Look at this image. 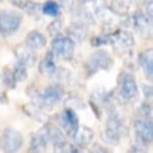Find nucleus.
Returning a JSON list of instances; mask_svg holds the SVG:
<instances>
[{"label": "nucleus", "mask_w": 153, "mask_h": 153, "mask_svg": "<svg viewBox=\"0 0 153 153\" xmlns=\"http://www.w3.org/2000/svg\"><path fill=\"white\" fill-rule=\"evenodd\" d=\"M114 64V60L104 50H98L91 53L86 60L84 68L87 76H93L100 70H110Z\"/></svg>", "instance_id": "obj_1"}, {"label": "nucleus", "mask_w": 153, "mask_h": 153, "mask_svg": "<svg viewBox=\"0 0 153 153\" xmlns=\"http://www.w3.org/2000/svg\"><path fill=\"white\" fill-rule=\"evenodd\" d=\"M22 15L18 11L0 10V34L4 37L13 35L19 29Z\"/></svg>", "instance_id": "obj_2"}, {"label": "nucleus", "mask_w": 153, "mask_h": 153, "mask_svg": "<svg viewBox=\"0 0 153 153\" xmlns=\"http://www.w3.org/2000/svg\"><path fill=\"white\" fill-rule=\"evenodd\" d=\"M52 53L60 60L69 61L73 58L75 44L70 37L58 35L51 43Z\"/></svg>", "instance_id": "obj_3"}, {"label": "nucleus", "mask_w": 153, "mask_h": 153, "mask_svg": "<svg viewBox=\"0 0 153 153\" xmlns=\"http://www.w3.org/2000/svg\"><path fill=\"white\" fill-rule=\"evenodd\" d=\"M24 142L23 135L13 128H5L0 136V149L4 152H17Z\"/></svg>", "instance_id": "obj_4"}, {"label": "nucleus", "mask_w": 153, "mask_h": 153, "mask_svg": "<svg viewBox=\"0 0 153 153\" xmlns=\"http://www.w3.org/2000/svg\"><path fill=\"white\" fill-rule=\"evenodd\" d=\"M118 86L121 97L125 100H133L138 96V86L134 76L127 72H121L118 77Z\"/></svg>", "instance_id": "obj_5"}, {"label": "nucleus", "mask_w": 153, "mask_h": 153, "mask_svg": "<svg viewBox=\"0 0 153 153\" xmlns=\"http://www.w3.org/2000/svg\"><path fill=\"white\" fill-rule=\"evenodd\" d=\"M126 129L115 114L109 115L105 126V139L108 143L116 145L119 143L121 137L125 133Z\"/></svg>", "instance_id": "obj_6"}, {"label": "nucleus", "mask_w": 153, "mask_h": 153, "mask_svg": "<svg viewBox=\"0 0 153 153\" xmlns=\"http://www.w3.org/2000/svg\"><path fill=\"white\" fill-rule=\"evenodd\" d=\"M134 130L138 144L147 146L153 139V126L150 118H141L134 121Z\"/></svg>", "instance_id": "obj_7"}, {"label": "nucleus", "mask_w": 153, "mask_h": 153, "mask_svg": "<svg viewBox=\"0 0 153 153\" xmlns=\"http://www.w3.org/2000/svg\"><path fill=\"white\" fill-rule=\"evenodd\" d=\"M110 37V44L118 51H130L134 46L135 40L133 35L126 30L118 29L114 32L109 33Z\"/></svg>", "instance_id": "obj_8"}, {"label": "nucleus", "mask_w": 153, "mask_h": 153, "mask_svg": "<svg viewBox=\"0 0 153 153\" xmlns=\"http://www.w3.org/2000/svg\"><path fill=\"white\" fill-rule=\"evenodd\" d=\"M60 125L69 136H73L76 129L79 126V120L75 110L71 107H67L59 116Z\"/></svg>", "instance_id": "obj_9"}, {"label": "nucleus", "mask_w": 153, "mask_h": 153, "mask_svg": "<svg viewBox=\"0 0 153 153\" xmlns=\"http://www.w3.org/2000/svg\"><path fill=\"white\" fill-rule=\"evenodd\" d=\"M14 55L16 57L17 62L26 67H33L37 61L35 50L28 47L26 44L17 45L14 49Z\"/></svg>", "instance_id": "obj_10"}, {"label": "nucleus", "mask_w": 153, "mask_h": 153, "mask_svg": "<svg viewBox=\"0 0 153 153\" xmlns=\"http://www.w3.org/2000/svg\"><path fill=\"white\" fill-rule=\"evenodd\" d=\"M132 24L138 34L143 38H148L151 35V18L141 11H137L132 16Z\"/></svg>", "instance_id": "obj_11"}, {"label": "nucleus", "mask_w": 153, "mask_h": 153, "mask_svg": "<svg viewBox=\"0 0 153 153\" xmlns=\"http://www.w3.org/2000/svg\"><path fill=\"white\" fill-rule=\"evenodd\" d=\"M73 140L78 148L84 149L90 145L91 141L94 138V131L93 129L87 126H78L75 133L73 134Z\"/></svg>", "instance_id": "obj_12"}, {"label": "nucleus", "mask_w": 153, "mask_h": 153, "mask_svg": "<svg viewBox=\"0 0 153 153\" xmlns=\"http://www.w3.org/2000/svg\"><path fill=\"white\" fill-rule=\"evenodd\" d=\"M138 62L142 67L146 78L151 81L153 75V52L152 49H146L138 54Z\"/></svg>", "instance_id": "obj_13"}, {"label": "nucleus", "mask_w": 153, "mask_h": 153, "mask_svg": "<svg viewBox=\"0 0 153 153\" xmlns=\"http://www.w3.org/2000/svg\"><path fill=\"white\" fill-rule=\"evenodd\" d=\"M22 110L27 116L32 118L33 120L38 121L42 124H46L49 122V116L46 115L43 109L37 105L36 103H27L22 106Z\"/></svg>", "instance_id": "obj_14"}, {"label": "nucleus", "mask_w": 153, "mask_h": 153, "mask_svg": "<svg viewBox=\"0 0 153 153\" xmlns=\"http://www.w3.org/2000/svg\"><path fill=\"white\" fill-rule=\"evenodd\" d=\"M44 128L42 129L44 131V134L47 140L49 142H51L53 144L54 147L60 145L62 144L63 142L66 141V138H65V135L62 133V131L60 130L59 128H57L56 126L54 125H50V124L46 123L44 124Z\"/></svg>", "instance_id": "obj_15"}, {"label": "nucleus", "mask_w": 153, "mask_h": 153, "mask_svg": "<svg viewBox=\"0 0 153 153\" xmlns=\"http://www.w3.org/2000/svg\"><path fill=\"white\" fill-rule=\"evenodd\" d=\"M46 42L47 40H46L45 36L37 30L29 32L25 39V44L33 50H38V49L43 48L46 45Z\"/></svg>", "instance_id": "obj_16"}, {"label": "nucleus", "mask_w": 153, "mask_h": 153, "mask_svg": "<svg viewBox=\"0 0 153 153\" xmlns=\"http://www.w3.org/2000/svg\"><path fill=\"white\" fill-rule=\"evenodd\" d=\"M48 140L46 138L44 131L40 130L37 133L33 134L30 140V146L28 151L30 152H43L47 148Z\"/></svg>", "instance_id": "obj_17"}, {"label": "nucleus", "mask_w": 153, "mask_h": 153, "mask_svg": "<svg viewBox=\"0 0 153 153\" xmlns=\"http://www.w3.org/2000/svg\"><path fill=\"white\" fill-rule=\"evenodd\" d=\"M39 72L42 75H47V76H51L55 73L56 71V65L54 62V55L52 51H48L43 57L41 62L39 63Z\"/></svg>", "instance_id": "obj_18"}, {"label": "nucleus", "mask_w": 153, "mask_h": 153, "mask_svg": "<svg viewBox=\"0 0 153 153\" xmlns=\"http://www.w3.org/2000/svg\"><path fill=\"white\" fill-rule=\"evenodd\" d=\"M85 26L86 25L74 22L67 29V33L69 35L68 37H70V38L73 40V42L81 43L82 41H84L88 34L87 28Z\"/></svg>", "instance_id": "obj_19"}, {"label": "nucleus", "mask_w": 153, "mask_h": 153, "mask_svg": "<svg viewBox=\"0 0 153 153\" xmlns=\"http://www.w3.org/2000/svg\"><path fill=\"white\" fill-rule=\"evenodd\" d=\"M42 13L48 16L56 17L60 13V5L54 0H47L41 6Z\"/></svg>", "instance_id": "obj_20"}, {"label": "nucleus", "mask_w": 153, "mask_h": 153, "mask_svg": "<svg viewBox=\"0 0 153 153\" xmlns=\"http://www.w3.org/2000/svg\"><path fill=\"white\" fill-rule=\"evenodd\" d=\"M41 6L42 5H40L39 3L30 1L26 6L23 8V10H24L30 17H32L33 19L39 20V18L41 17V14H43Z\"/></svg>", "instance_id": "obj_21"}, {"label": "nucleus", "mask_w": 153, "mask_h": 153, "mask_svg": "<svg viewBox=\"0 0 153 153\" xmlns=\"http://www.w3.org/2000/svg\"><path fill=\"white\" fill-rule=\"evenodd\" d=\"M12 74L14 77V80H15L16 83H20L23 82L27 79L28 77V72H27V67L20 63H17L15 65V67L13 68L12 70Z\"/></svg>", "instance_id": "obj_22"}, {"label": "nucleus", "mask_w": 153, "mask_h": 153, "mask_svg": "<svg viewBox=\"0 0 153 153\" xmlns=\"http://www.w3.org/2000/svg\"><path fill=\"white\" fill-rule=\"evenodd\" d=\"M109 9L113 13L118 14V15H124L129 9V4L125 0H114L112 2V5L109 7Z\"/></svg>", "instance_id": "obj_23"}, {"label": "nucleus", "mask_w": 153, "mask_h": 153, "mask_svg": "<svg viewBox=\"0 0 153 153\" xmlns=\"http://www.w3.org/2000/svg\"><path fill=\"white\" fill-rule=\"evenodd\" d=\"M54 151L61 152V153H75V152H79V149L76 145H73V144L65 141V142H63L60 145L54 147Z\"/></svg>", "instance_id": "obj_24"}, {"label": "nucleus", "mask_w": 153, "mask_h": 153, "mask_svg": "<svg viewBox=\"0 0 153 153\" xmlns=\"http://www.w3.org/2000/svg\"><path fill=\"white\" fill-rule=\"evenodd\" d=\"M62 28H63L62 21L59 19H56L48 25L47 31H48V33L50 34V36H58L60 35V33H61Z\"/></svg>", "instance_id": "obj_25"}, {"label": "nucleus", "mask_w": 153, "mask_h": 153, "mask_svg": "<svg viewBox=\"0 0 153 153\" xmlns=\"http://www.w3.org/2000/svg\"><path fill=\"white\" fill-rule=\"evenodd\" d=\"M107 44H110L109 33L94 36V37H92V39H91V45L94 46V47H98V46H101V45H107Z\"/></svg>", "instance_id": "obj_26"}, {"label": "nucleus", "mask_w": 153, "mask_h": 153, "mask_svg": "<svg viewBox=\"0 0 153 153\" xmlns=\"http://www.w3.org/2000/svg\"><path fill=\"white\" fill-rule=\"evenodd\" d=\"M3 82L4 84L8 86L9 88H15L17 83L14 80L13 74H12V70H10L9 68H4L3 69Z\"/></svg>", "instance_id": "obj_27"}, {"label": "nucleus", "mask_w": 153, "mask_h": 153, "mask_svg": "<svg viewBox=\"0 0 153 153\" xmlns=\"http://www.w3.org/2000/svg\"><path fill=\"white\" fill-rule=\"evenodd\" d=\"M60 3H61L62 7L65 10L69 11V12H71L78 5L77 4V0H60Z\"/></svg>", "instance_id": "obj_28"}, {"label": "nucleus", "mask_w": 153, "mask_h": 153, "mask_svg": "<svg viewBox=\"0 0 153 153\" xmlns=\"http://www.w3.org/2000/svg\"><path fill=\"white\" fill-rule=\"evenodd\" d=\"M140 110H141V112H142L143 116L145 117V118H150V117H151L152 109H151V105H149L148 103H146V102L142 103V104H141Z\"/></svg>", "instance_id": "obj_29"}, {"label": "nucleus", "mask_w": 153, "mask_h": 153, "mask_svg": "<svg viewBox=\"0 0 153 153\" xmlns=\"http://www.w3.org/2000/svg\"><path fill=\"white\" fill-rule=\"evenodd\" d=\"M30 1H32V0H10L11 4L20 8V9H23Z\"/></svg>", "instance_id": "obj_30"}, {"label": "nucleus", "mask_w": 153, "mask_h": 153, "mask_svg": "<svg viewBox=\"0 0 153 153\" xmlns=\"http://www.w3.org/2000/svg\"><path fill=\"white\" fill-rule=\"evenodd\" d=\"M142 90H143V94L145 96L146 99H150L152 97V86L151 85H146L143 84L142 85Z\"/></svg>", "instance_id": "obj_31"}, {"label": "nucleus", "mask_w": 153, "mask_h": 153, "mask_svg": "<svg viewBox=\"0 0 153 153\" xmlns=\"http://www.w3.org/2000/svg\"><path fill=\"white\" fill-rule=\"evenodd\" d=\"M90 152H95V153H105V152H108V149L104 148L103 146H101L100 144L98 143H95L93 146L91 147L90 149Z\"/></svg>", "instance_id": "obj_32"}, {"label": "nucleus", "mask_w": 153, "mask_h": 153, "mask_svg": "<svg viewBox=\"0 0 153 153\" xmlns=\"http://www.w3.org/2000/svg\"><path fill=\"white\" fill-rule=\"evenodd\" d=\"M89 104H90L91 108H92V110H93V112L95 113V115H96V117H97V118H99V119H100V117H101V112H100L99 107H98V104H97V103H95L94 101H92V100H90Z\"/></svg>", "instance_id": "obj_33"}, {"label": "nucleus", "mask_w": 153, "mask_h": 153, "mask_svg": "<svg viewBox=\"0 0 153 153\" xmlns=\"http://www.w3.org/2000/svg\"><path fill=\"white\" fill-rule=\"evenodd\" d=\"M152 6H153L152 0H149V1L146 3V11H147V16H149L151 19H152V11H153Z\"/></svg>", "instance_id": "obj_34"}, {"label": "nucleus", "mask_w": 153, "mask_h": 153, "mask_svg": "<svg viewBox=\"0 0 153 153\" xmlns=\"http://www.w3.org/2000/svg\"><path fill=\"white\" fill-rule=\"evenodd\" d=\"M78 1H80L83 4H86V3H93L94 0H78Z\"/></svg>", "instance_id": "obj_35"}]
</instances>
